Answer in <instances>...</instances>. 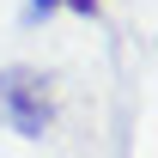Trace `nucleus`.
<instances>
[{
  "mask_svg": "<svg viewBox=\"0 0 158 158\" xmlns=\"http://www.w3.org/2000/svg\"><path fill=\"white\" fill-rule=\"evenodd\" d=\"M0 110L12 116L24 140H43L49 122H55V103H49V79L31 73V67H0Z\"/></svg>",
  "mask_w": 158,
  "mask_h": 158,
  "instance_id": "1",
  "label": "nucleus"
},
{
  "mask_svg": "<svg viewBox=\"0 0 158 158\" xmlns=\"http://www.w3.org/2000/svg\"><path fill=\"white\" fill-rule=\"evenodd\" d=\"M55 6H67V12H79V19H98V0H31V19H49Z\"/></svg>",
  "mask_w": 158,
  "mask_h": 158,
  "instance_id": "2",
  "label": "nucleus"
}]
</instances>
